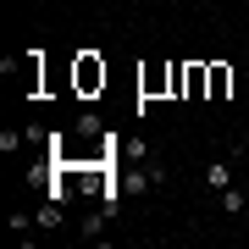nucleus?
<instances>
[{
	"mask_svg": "<svg viewBox=\"0 0 249 249\" xmlns=\"http://www.w3.org/2000/svg\"><path fill=\"white\" fill-rule=\"evenodd\" d=\"M172 83H178V61H172V67H150V72H139V89L144 94H172Z\"/></svg>",
	"mask_w": 249,
	"mask_h": 249,
	"instance_id": "1",
	"label": "nucleus"
},
{
	"mask_svg": "<svg viewBox=\"0 0 249 249\" xmlns=\"http://www.w3.org/2000/svg\"><path fill=\"white\" fill-rule=\"evenodd\" d=\"M183 94L188 100H205V94H211V61H188L183 67Z\"/></svg>",
	"mask_w": 249,
	"mask_h": 249,
	"instance_id": "2",
	"label": "nucleus"
},
{
	"mask_svg": "<svg viewBox=\"0 0 249 249\" xmlns=\"http://www.w3.org/2000/svg\"><path fill=\"white\" fill-rule=\"evenodd\" d=\"M78 89L83 94L106 89V61H100V55H78Z\"/></svg>",
	"mask_w": 249,
	"mask_h": 249,
	"instance_id": "3",
	"label": "nucleus"
},
{
	"mask_svg": "<svg viewBox=\"0 0 249 249\" xmlns=\"http://www.w3.org/2000/svg\"><path fill=\"white\" fill-rule=\"evenodd\" d=\"M232 89V67L227 61H211V94H205V100H222Z\"/></svg>",
	"mask_w": 249,
	"mask_h": 249,
	"instance_id": "4",
	"label": "nucleus"
},
{
	"mask_svg": "<svg viewBox=\"0 0 249 249\" xmlns=\"http://www.w3.org/2000/svg\"><path fill=\"white\" fill-rule=\"evenodd\" d=\"M238 160V155H232ZM232 160H211V166H205V188H227L232 183Z\"/></svg>",
	"mask_w": 249,
	"mask_h": 249,
	"instance_id": "5",
	"label": "nucleus"
},
{
	"mask_svg": "<svg viewBox=\"0 0 249 249\" xmlns=\"http://www.w3.org/2000/svg\"><path fill=\"white\" fill-rule=\"evenodd\" d=\"M222 211H227V216L244 211V194H238V188H222Z\"/></svg>",
	"mask_w": 249,
	"mask_h": 249,
	"instance_id": "6",
	"label": "nucleus"
},
{
	"mask_svg": "<svg viewBox=\"0 0 249 249\" xmlns=\"http://www.w3.org/2000/svg\"><path fill=\"white\" fill-rule=\"evenodd\" d=\"M144 178H150V183H166V160H144Z\"/></svg>",
	"mask_w": 249,
	"mask_h": 249,
	"instance_id": "7",
	"label": "nucleus"
}]
</instances>
